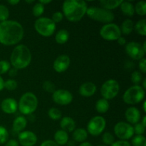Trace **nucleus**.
Masks as SVG:
<instances>
[{"label":"nucleus","mask_w":146,"mask_h":146,"mask_svg":"<svg viewBox=\"0 0 146 146\" xmlns=\"http://www.w3.org/2000/svg\"><path fill=\"white\" fill-rule=\"evenodd\" d=\"M98 146H106V145H98Z\"/></svg>","instance_id":"58"},{"label":"nucleus","mask_w":146,"mask_h":146,"mask_svg":"<svg viewBox=\"0 0 146 146\" xmlns=\"http://www.w3.org/2000/svg\"><path fill=\"white\" fill-rule=\"evenodd\" d=\"M54 142L58 145H64L68 141V133L63 130H58L54 134Z\"/></svg>","instance_id":"21"},{"label":"nucleus","mask_w":146,"mask_h":146,"mask_svg":"<svg viewBox=\"0 0 146 146\" xmlns=\"http://www.w3.org/2000/svg\"><path fill=\"white\" fill-rule=\"evenodd\" d=\"M43 89L47 93L53 94L56 91V86L50 81H46L43 83Z\"/></svg>","instance_id":"37"},{"label":"nucleus","mask_w":146,"mask_h":146,"mask_svg":"<svg viewBox=\"0 0 146 146\" xmlns=\"http://www.w3.org/2000/svg\"><path fill=\"white\" fill-rule=\"evenodd\" d=\"M52 99L56 104L66 106L72 102L73 95L68 90L58 89L52 94Z\"/></svg>","instance_id":"13"},{"label":"nucleus","mask_w":146,"mask_h":146,"mask_svg":"<svg viewBox=\"0 0 146 146\" xmlns=\"http://www.w3.org/2000/svg\"><path fill=\"white\" fill-rule=\"evenodd\" d=\"M18 86V84L14 79H8L4 81V88L9 91H13L16 90Z\"/></svg>","instance_id":"36"},{"label":"nucleus","mask_w":146,"mask_h":146,"mask_svg":"<svg viewBox=\"0 0 146 146\" xmlns=\"http://www.w3.org/2000/svg\"><path fill=\"white\" fill-rule=\"evenodd\" d=\"M79 146H93V145L88 142H84V143H81V144Z\"/></svg>","instance_id":"51"},{"label":"nucleus","mask_w":146,"mask_h":146,"mask_svg":"<svg viewBox=\"0 0 146 146\" xmlns=\"http://www.w3.org/2000/svg\"><path fill=\"white\" fill-rule=\"evenodd\" d=\"M37 107V97L31 92L23 94L18 103V109L24 115H31L36 110Z\"/></svg>","instance_id":"4"},{"label":"nucleus","mask_w":146,"mask_h":146,"mask_svg":"<svg viewBox=\"0 0 146 146\" xmlns=\"http://www.w3.org/2000/svg\"><path fill=\"white\" fill-rule=\"evenodd\" d=\"M138 67L139 69L141 70V72L143 74H145L146 73V59L145 58H143L141 59L138 63Z\"/></svg>","instance_id":"42"},{"label":"nucleus","mask_w":146,"mask_h":146,"mask_svg":"<svg viewBox=\"0 0 146 146\" xmlns=\"http://www.w3.org/2000/svg\"><path fill=\"white\" fill-rule=\"evenodd\" d=\"M88 5L82 0H66L62 6L64 16L71 22H76L83 19L86 14Z\"/></svg>","instance_id":"2"},{"label":"nucleus","mask_w":146,"mask_h":146,"mask_svg":"<svg viewBox=\"0 0 146 146\" xmlns=\"http://www.w3.org/2000/svg\"><path fill=\"white\" fill-rule=\"evenodd\" d=\"M26 2H27V3H33L34 2V1H26Z\"/></svg>","instance_id":"57"},{"label":"nucleus","mask_w":146,"mask_h":146,"mask_svg":"<svg viewBox=\"0 0 146 146\" xmlns=\"http://www.w3.org/2000/svg\"><path fill=\"white\" fill-rule=\"evenodd\" d=\"M68 146H75V143H74V141H70V142L67 143Z\"/></svg>","instance_id":"54"},{"label":"nucleus","mask_w":146,"mask_h":146,"mask_svg":"<svg viewBox=\"0 0 146 146\" xmlns=\"http://www.w3.org/2000/svg\"><path fill=\"white\" fill-rule=\"evenodd\" d=\"M41 146H59V145H57L54 141H51V140H46V141H44V142L41 144Z\"/></svg>","instance_id":"44"},{"label":"nucleus","mask_w":146,"mask_h":146,"mask_svg":"<svg viewBox=\"0 0 146 146\" xmlns=\"http://www.w3.org/2000/svg\"><path fill=\"white\" fill-rule=\"evenodd\" d=\"M9 17V9L4 4H0V22L7 21Z\"/></svg>","instance_id":"33"},{"label":"nucleus","mask_w":146,"mask_h":146,"mask_svg":"<svg viewBox=\"0 0 146 146\" xmlns=\"http://www.w3.org/2000/svg\"><path fill=\"white\" fill-rule=\"evenodd\" d=\"M115 135L121 141H127L134 135L133 126L128 123L121 122L117 123L114 126Z\"/></svg>","instance_id":"11"},{"label":"nucleus","mask_w":146,"mask_h":146,"mask_svg":"<svg viewBox=\"0 0 146 146\" xmlns=\"http://www.w3.org/2000/svg\"><path fill=\"white\" fill-rule=\"evenodd\" d=\"M7 2L9 4H11V5L15 6L17 5V4H18L20 1H19V0H10V1H7Z\"/></svg>","instance_id":"49"},{"label":"nucleus","mask_w":146,"mask_h":146,"mask_svg":"<svg viewBox=\"0 0 146 146\" xmlns=\"http://www.w3.org/2000/svg\"><path fill=\"white\" fill-rule=\"evenodd\" d=\"M106 121L104 117L97 115L91 118L87 125V132L93 136L101 135L105 130Z\"/></svg>","instance_id":"10"},{"label":"nucleus","mask_w":146,"mask_h":146,"mask_svg":"<svg viewBox=\"0 0 146 146\" xmlns=\"http://www.w3.org/2000/svg\"><path fill=\"white\" fill-rule=\"evenodd\" d=\"M86 14L94 21L104 23L106 24L112 23L115 19V16L112 11L101 7H89L87 9Z\"/></svg>","instance_id":"5"},{"label":"nucleus","mask_w":146,"mask_h":146,"mask_svg":"<svg viewBox=\"0 0 146 146\" xmlns=\"http://www.w3.org/2000/svg\"><path fill=\"white\" fill-rule=\"evenodd\" d=\"M111 146H131V143L127 141H115Z\"/></svg>","instance_id":"43"},{"label":"nucleus","mask_w":146,"mask_h":146,"mask_svg":"<svg viewBox=\"0 0 146 146\" xmlns=\"http://www.w3.org/2000/svg\"><path fill=\"white\" fill-rule=\"evenodd\" d=\"M88 138V132L84 128H77L73 133V139L78 143H84Z\"/></svg>","instance_id":"22"},{"label":"nucleus","mask_w":146,"mask_h":146,"mask_svg":"<svg viewBox=\"0 0 146 146\" xmlns=\"http://www.w3.org/2000/svg\"><path fill=\"white\" fill-rule=\"evenodd\" d=\"M145 90L141 86H133L125 91L123 100L126 104L135 105L141 103L145 98Z\"/></svg>","instance_id":"6"},{"label":"nucleus","mask_w":146,"mask_h":146,"mask_svg":"<svg viewBox=\"0 0 146 146\" xmlns=\"http://www.w3.org/2000/svg\"><path fill=\"white\" fill-rule=\"evenodd\" d=\"M39 3H41V4H43V5H45V4H49V3L51 2V0H40L39 1H38Z\"/></svg>","instance_id":"50"},{"label":"nucleus","mask_w":146,"mask_h":146,"mask_svg":"<svg viewBox=\"0 0 146 146\" xmlns=\"http://www.w3.org/2000/svg\"><path fill=\"white\" fill-rule=\"evenodd\" d=\"M122 1L120 0H101L99 3L101 6V8L111 11L112 9H115L117 7H120Z\"/></svg>","instance_id":"24"},{"label":"nucleus","mask_w":146,"mask_h":146,"mask_svg":"<svg viewBox=\"0 0 146 146\" xmlns=\"http://www.w3.org/2000/svg\"><path fill=\"white\" fill-rule=\"evenodd\" d=\"M5 146H19V142L17 140L11 139L6 143Z\"/></svg>","instance_id":"45"},{"label":"nucleus","mask_w":146,"mask_h":146,"mask_svg":"<svg viewBox=\"0 0 146 146\" xmlns=\"http://www.w3.org/2000/svg\"><path fill=\"white\" fill-rule=\"evenodd\" d=\"M102 141L105 145H111L115 142V138L110 132H105L102 135Z\"/></svg>","instance_id":"34"},{"label":"nucleus","mask_w":146,"mask_h":146,"mask_svg":"<svg viewBox=\"0 0 146 146\" xmlns=\"http://www.w3.org/2000/svg\"><path fill=\"white\" fill-rule=\"evenodd\" d=\"M71 63L69 56L66 54H62L57 57L53 64V68L56 72L63 73L68 68Z\"/></svg>","instance_id":"15"},{"label":"nucleus","mask_w":146,"mask_h":146,"mask_svg":"<svg viewBox=\"0 0 146 146\" xmlns=\"http://www.w3.org/2000/svg\"><path fill=\"white\" fill-rule=\"evenodd\" d=\"M63 18H64V14L61 11H56V12L53 14L51 20L56 24V23L61 22L63 20Z\"/></svg>","instance_id":"41"},{"label":"nucleus","mask_w":146,"mask_h":146,"mask_svg":"<svg viewBox=\"0 0 146 146\" xmlns=\"http://www.w3.org/2000/svg\"><path fill=\"white\" fill-rule=\"evenodd\" d=\"M31 58L29 48L24 44H19L13 50L10 57V63L17 69H24L29 65Z\"/></svg>","instance_id":"3"},{"label":"nucleus","mask_w":146,"mask_h":146,"mask_svg":"<svg viewBox=\"0 0 146 146\" xmlns=\"http://www.w3.org/2000/svg\"><path fill=\"white\" fill-rule=\"evenodd\" d=\"M48 115L51 119L54 120V121H57L61 118L62 113H61V111L58 108H51L48 110Z\"/></svg>","instance_id":"31"},{"label":"nucleus","mask_w":146,"mask_h":146,"mask_svg":"<svg viewBox=\"0 0 146 146\" xmlns=\"http://www.w3.org/2000/svg\"><path fill=\"white\" fill-rule=\"evenodd\" d=\"M120 90V86L115 79H109L104 82L101 88V94L104 99L111 100L116 97Z\"/></svg>","instance_id":"8"},{"label":"nucleus","mask_w":146,"mask_h":146,"mask_svg":"<svg viewBox=\"0 0 146 146\" xmlns=\"http://www.w3.org/2000/svg\"><path fill=\"white\" fill-rule=\"evenodd\" d=\"M145 104H146V101H144V103H143V111H144V112H146V108H145Z\"/></svg>","instance_id":"56"},{"label":"nucleus","mask_w":146,"mask_h":146,"mask_svg":"<svg viewBox=\"0 0 146 146\" xmlns=\"http://www.w3.org/2000/svg\"><path fill=\"white\" fill-rule=\"evenodd\" d=\"M142 46H143V50L145 51V52H146V42L145 41L143 43V44L142 45Z\"/></svg>","instance_id":"55"},{"label":"nucleus","mask_w":146,"mask_h":146,"mask_svg":"<svg viewBox=\"0 0 146 146\" xmlns=\"http://www.w3.org/2000/svg\"><path fill=\"white\" fill-rule=\"evenodd\" d=\"M27 125V120L24 116H18L14 120L12 124L13 131L17 133H21L24 131Z\"/></svg>","instance_id":"20"},{"label":"nucleus","mask_w":146,"mask_h":146,"mask_svg":"<svg viewBox=\"0 0 146 146\" xmlns=\"http://www.w3.org/2000/svg\"><path fill=\"white\" fill-rule=\"evenodd\" d=\"M8 73H9V76L14 77L17 76V73H18V69H17V68H15L13 67V68H10V69L9 70Z\"/></svg>","instance_id":"46"},{"label":"nucleus","mask_w":146,"mask_h":146,"mask_svg":"<svg viewBox=\"0 0 146 146\" xmlns=\"http://www.w3.org/2000/svg\"><path fill=\"white\" fill-rule=\"evenodd\" d=\"M100 35L106 41H117V39L121 36V31L117 24L110 23L101 27Z\"/></svg>","instance_id":"9"},{"label":"nucleus","mask_w":146,"mask_h":146,"mask_svg":"<svg viewBox=\"0 0 146 146\" xmlns=\"http://www.w3.org/2000/svg\"><path fill=\"white\" fill-rule=\"evenodd\" d=\"M134 29L139 35L145 36L146 35V20L141 19L137 21L134 25Z\"/></svg>","instance_id":"28"},{"label":"nucleus","mask_w":146,"mask_h":146,"mask_svg":"<svg viewBox=\"0 0 146 146\" xmlns=\"http://www.w3.org/2000/svg\"><path fill=\"white\" fill-rule=\"evenodd\" d=\"M120 29H121V34L124 35H129L134 29L133 21L130 19L124 20L121 24V27H120Z\"/></svg>","instance_id":"25"},{"label":"nucleus","mask_w":146,"mask_h":146,"mask_svg":"<svg viewBox=\"0 0 146 146\" xmlns=\"http://www.w3.org/2000/svg\"><path fill=\"white\" fill-rule=\"evenodd\" d=\"M133 146H146V139L143 135H136L132 139Z\"/></svg>","instance_id":"32"},{"label":"nucleus","mask_w":146,"mask_h":146,"mask_svg":"<svg viewBox=\"0 0 146 146\" xmlns=\"http://www.w3.org/2000/svg\"><path fill=\"white\" fill-rule=\"evenodd\" d=\"M97 87L92 82H86L81 84L79 88L80 95L84 97H91L96 94Z\"/></svg>","instance_id":"18"},{"label":"nucleus","mask_w":146,"mask_h":146,"mask_svg":"<svg viewBox=\"0 0 146 146\" xmlns=\"http://www.w3.org/2000/svg\"><path fill=\"white\" fill-rule=\"evenodd\" d=\"M4 88V81L3 80L2 77L0 76V91H2Z\"/></svg>","instance_id":"48"},{"label":"nucleus","mask_w":146,"mask_h":146,"mask_svg":"<svg viewBox=\"0 0 146 146\" xmlns=\"http://www.w3.org/2000/svg\"><path fill=\"white\" fill-rule=\"evenodd\" d=\"M69 32L66 29H61L56 33L55 36V40L58 44H64L68 41Z\"/></svg>","instance_id":"27"},{"label":"nucleus","mask_w":146,"mask_h":146,"mask_svg":"<svg viewBox=\"0 0 146 146\" xmlns=\"http://www.w3.org/2000/svg\"><path fill=\"white\" fill-rule=\"evenodd\" d=\"M61 130L66 132H72L76 129V122L72 118L68 116L64 117L60 122Z\"/></svg>","instance_id":"19"},{"label":"nucleus","mask_w":146,"mask_h":146,"mask_svg":"<svg viewBox=\"0 0 146 146\" xmlns=\"http://www.w3.org/2000/svg\"><path fill=\"white\" fill-rule=\"evenodd\" d=\"M24 30L22 25L14 20L0 22V43L4 46L18 44L24 37Z\"/></svg>","instance_id":"1"},{"label":"nucleus","mask_w":146,"mask_h":146,"mask_svg":"<svg viewBox=\"0 0 146 146\" xmlns=\"http://www.w3.org/2000/svg\"><path fill=\"white\" fill-rule=\"evenodd\" d=\"M145 121H146V116L145 115V116L143 117V118L142 122H141V124H142V125H143V126H145V127H146V123H145Z\"/></svg>","instance_id":"52"},{"label":"nucleus","mask_w":146,"mask_h":146,"mask_svg":"<svg viewBox=\"0 0 146 146\" xmlns=\"http://www.w3.org/2000/svg\"><path fill=\"white\" fill-rule=\"evenodd\" d=\"M56 24L51 19L47 17H40L35 21L34 29L38 34L44 37H48L54 34Z\"/></svg>","instance_id":"7"},{"label":"nucleus","mask_w":146,"mask_h":146,"mask_svg":"<svg viewBox=\"0 0 146 146\" xmlns=\"http://www.w3.org/2000/svg\"><path fill=\"white\" fill-rule=\"evenodd\" d=\"M10 68H11V64L9 61L5 60L0 61V76L8 72Z\"/></svg>","instance_id":"39"},{"label":"nucleus","mask_w":146,"mask_h":146,"mask_svg":"<svg viewBox=\"0 0 146 146\" xmlns=\"http://www.w3.org/2000/svg\"><path fill=\"white\" fill-rule=\"evenodd\" d=\"M1 108L5 113H14L18 109V103L14 98H5L1 102Z\"/></svg>","instance_id":"17"},{"label":"nucleus","mask_w":146,"mask_h":146,"mask_svg":"<svg viewBox=\"0 0 146 146\" xmlns=\"http://www.w3.org/2000/svg\"><path fill=\"white\" fill-rule=\"evenodd\" d=\"M125 117L128 123L135 125L139 123L141 120V112L135 107H130L125 111Z\"/></svg>","instance_id":"16"},{"label":"nucleus","mask_w":146,"mask_h":146,"mask_svg":"<svg viewBox=\"0 0 146 146\" xmlns=\"http://www.w3.org/2000/svg\"><path fill=\"white\" fill-rule=\"evenodd\" d=\"M44 12V6L41 4V3L37 2L34 5L32 9V13L33 15L36 17H41Z\"/></svg>","instance_id":"30"},{"label":"nucleus","mask_w":146,"mask_h":146,"mask_svg":"<svg viewBox=\"0 0 146 146\" xmlns=\"http://www.w3.org/2000/svg\"><path fill=\"white\" fill-rule=\"evenodd\" d=\"M142 88H143L144 90L146 89V78H144L143 81V86Z\"/></svg>","instance_id":"53"},{"label":"nucleus","mask_w":146,"mask_h":146,"mask_svg":"<svg viewBox=\"0 0 146 146\" xmlns=\"http://www.w3.org/2000/svg\"><path fill=\"white\" fill-rule=\"evenodd\" d=\"M131 81L135 86H138L143 81V76L141 72L138 71H135L132 73L131 77Z\"/></svg>","instance_id":"35"},{"label":"nucleus","mask_w":146,"mask_h":146,"mask_svg":"<svg viewBox=\"0 0 146 146\" xmlns=\"http://www.w3.org/2000/svg\"><path fill=\"white\" fill-rule=\"evenodd\" d=\"M109 102L104 98H101L96 103V110L99 113H105L109 110Z\"/></svg>","instance_id":"26"},{"label":"nucleus","mask_w":146,"mask_h":146,"mask_svg":"<svg viewBox=\"0 0 146 146\" xmlns=\"http://www.w3.org/2000/svg\"><path fill=\"white\" fill-rule=\"evenodd\" d=\"M134 133L136 135H143L145 133V127L141 124V123H138L135 124L133 126Z\"/></svg>","instance_id":"40"},{"label":"nucleus","mask_w":146,"mask_h":146,"mask_svg":"<svg viewBox=\"0 0 146 146\" xmlns=\"http://www.w3.org/2000/svg\"><path fill=\"white\" fill-rule=\"evenodd\" d=\"M117 41H118V44H119L120 46H125L126 44V40L124 37L120 36L119 38L117 39Z\"/></svg>","instance_id":"47"},{"label":"nucleus","mask_w":146,"mask_h":146,"mask_svg":"<svg viewBox=\"0 0 146 146\" xmlns=\"http://www.w3.org/2000/svg\"><path fill=\"white\" fill-rule=\"evenodd\" d=\"M121 10L123 14L127 17H133L135 14V9H134V5L132 3L129 1H123L122 3L120 5Z\"/></svg>","instance_id":"23"},{"label":"nucleus","mask_w":146,"mask_h":146,"mask_svg":"<svg viewBox=\"0 0 146 146\" xmlns=\"http://www.w3.org/2000/svg\"><path fill=\"white\" fill-rule=\"evenodd\" d=\"M18 139L19 143L22 146H34L37 142L36 135L30 131H25L19 133Z\"/></svg>","instance_id":"14"},{"label":"nucleus","mask_w":146,"mask_h":146,"mask_svg":"<svg viewBox=\"0 0 146 146\" xmlns=\"http://www.w3.org/2000/svg\"><path fill=\"white\" fill-rule=\"evenodd\" d=\"M125 52L127 55L134 60H141L144 58L145 52L140 43L131 41L125 44Z\"/></svg>","instance_id":"12"},{"label":"nucleus","mask_w":146,"mask_h":146,"mask_svg":"<svg viewBox=\"0 0 146 146\" xmlns=\"http://www.w3.org/2000/svg\"><path fill=\"white\" fill-rule=\"evenodd\" d=\"M135 12L139 16H145L146 14V2L145 1H140L134 7Z\"/></svg>","instance_id":"29"},{"label":"nucleus","mask_w":146,"mask_h":146,"mask_svg":"<svg viewBox=\"0 0 146 146\" xmlns=\"http://www.w3.org/2000/svg\"><path fill=\"white\" fill-rule=\"evenodd\" d=\"M9 133L4 127L0 125V144H4L8 141Z\"/></svg>","instance_id":"38"}]
</instances>
